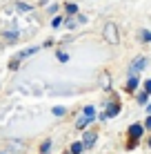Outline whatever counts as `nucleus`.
I'll use <instances>...</instances> for the list:
<instances>
[{"mask_svg":"<svg viewBox=\"0 0 151 154\" xmlns=\"http://www.w3.org/2000/svg\"><path fill=\"white\" fill-rule=\"evenodd\" d=\"M147 58H144V56H140V58H136V60H133L131 63V65H129V69H127V74H129V76H138V72L140 69H144V65H147Z\"/></svg>","mask_w":151,"mask_h":154,"instance_id":"f257e3e1","label":"nucleus"},{"mask_svg":"<svg viewBox=\"0 0 151 154\" xmlns=\"http://www.w3.org/2000/svg\"><path fill=\"white\" fill-rule=\"evenodd\" d=\"M105 40L111 42V45H118V29H116V25H113V23H109L105 27Z\"/></svg>","mask_w":151,"mask_h":154,"instance_id":"f03ea898","label":"nucleus"},{"mask_svg":"<svg viewBox=\"0 0 151 154\" xmlns=\"http://www.w3.org/2000/svg\"><path fill=\"white\" fill-rule=\"evenodd\" d=\"M142 132H144V127H142V123H133V125H129V136H131V147L136 145V141L142 136Z\"/></svg>","mask_w":151,"mask_h":154,"instance_id":"7ed1b4c3","label":"nucleus"},{"mask_svg":"<svg viewBox=\"0 0 151 154\" xmlns=\"http://www.w3.org/2000/svg\"><path fill=\"white\" fill-rule=\"evenodd\" d=\"M36 51H38V47H29V49L20 51V54H18V56H16L13 60H11V65H9V67H16V65H18V60H25V58H29L31 54H36Z\"/></svg>","mask_w":151,"mask_h":154,"instance_id":"20e7f679","label":"nucleus"},{"mask_svg":"<svg viewBox=\"0 0 151 154\" xmlns=\"http://www.w3.org/2000/svg\"><path fill=\"white\" fill-rule=\"evenodd\" d=\"M118 114H120V105L113 103V105H109V107H107V112L102 114L100 119H102V121H107V119H113V116H118Z\"/></svg>","mask_w":151,"mask_h":154,"instance_id":"39448f33","label":"nucleus"},{"mask_svg":"<svg viewBox=\"0 0 151 154\" xmlns=\"http://www.w3.org/2000/svg\"><path fill=\"white\" fill-rule=\"evenodd\" d=\"M93 143H96V134H93V132H87L85 139H82V147H91Z\"/></svg>","mask_w":151,"mask_h":154,"instance_id":"423d86ee","label":"nucleus"},{"mask_svg":"<svg viewBox=\"0 0 151 154\" xmlns=\"http://www.w3.org/2000/svg\"><path fill=\"white\" fill-rule=\"evenodd\" d=\"M138 87V76H129L127 78V92H136Z\"/></svg>","mask_w":151,"mask_h":154,"instance_id":"0eeeda50","label":"nucleus"},{"mask_svg":"<svg viewBox=\"0 0 151 154\" xmlns=\"http://www.w3.org/2000/svg\"><path fill=\"white\" fill-rule=\"evenodd\" d=\"M89 121H91V119H87V116H82V119H80V121H78V123H76V127H78V130H85V127L89 125Z\"/></svg>","mask_w":151,"mask_h":154,"instance_id":"6e6552de","label":"nucleus"},{"mask_svg":"<svg viewBox=\"0 0 151 154\" xmlns=\"http://www.w3.org/2000/svg\"><path fill=\"white\" fill-rule=\"evenodd\" d=\"M82 150H85V147H82V143H74V145H71V152H69V154H80Z\"/></svg>","mask_w":151,"mask_h":154,"instance_id":"1a4fd4ad","label":"nucleus"},{"mask_svg":"<svg viewBox=\"0 0 151 154\" xmlns=\"http://www.w3.org/2000/svg\"><path fill=\"white\" fill-rule=\"evenodd\" d=\"M85 116H87V119H91V121H93V116H96V109H93L91 105H89V107H85Z\"/></svg>","mask_w":151,"mask_h":154,"instance_id":"9d476101","label":"nucleus"},{"mask_svg":"<svg viewBox=\"0 0 151 154\" xmlns=\"http://www.w3.org/2000/svg\"><path fill=\"white\" fill-rule=\"evenodd\" d=\"M56 56H58V60H60V63H67V60H69V54H67V51H58Z\"/></svg>","mask_w":151,"mask_h":154,"instance_id":"9b49d317","label":"nucleus"},{"mask_svg":"<svg viewBox=\"0 0 151 154\" xmlns=\"http://www.w3.org/2000/svg\"><path fill=\"white\" fill-rule=\"evenodd\" d=\"M49 150H51V141H45V143H42V147H40V152H42V154H47Z\"/></svg>","mask_w":151,"mask_h":154,"instance_id":"f8f14e48","label":"nucleus"},{"mask_svg":"<svg viewBox=\"0 0 151 154\" xmlns=\"http://www.w3.org/2000/svg\"><path fill=\"white\" fill-rule=\"evenodd\" d=\"M60 25H62V18H60V16H56V18L51 20V27L56 29V27H60Z\"/></svg>","mask_w":151,"mask_h":154,"instance_id":"ddd939ff","label":"nucleus"},{"mask_svg":"<svg viewBox=\"0 0 151 154\" xmlns=\"http://www.w3.org/2000/svg\"><path fill=\"white\" fill-rule=\"evenodd\" d=\"M2 36H7V40H9V42H13L18 34H16V31H7V34H2Z\"/></svg>","mask_w":151,"mask_h":154,"instance_id":"4468645a","label":"nucleus"},{"mask_svg":"<svg viewBox=\"0 0 151 154\" xmlns=\"http://www.w3.org/2000/svg\"><path fill=\"white\" fill-rule=\"evenodd\" d=\"M67 14H78V5H67Z\"/></svg>","mask_w":151,"mask_h":154,"instance_id":"2eb2a0df","label":"nucleus"},{"mask_svg":"<svg viewBox=\"0 0 151 154\" xmlns=\"http://www.w3.org/2000/svg\"><path fill=\"white\" fill-rule=\"evenodd\" d=\"M54 114L56 116H62V114H65V107H60V105H58V107H54Z\"/></svg>","mask_w":151,"mask_h":154,"instance_id":"dca6fc26","label":"nucleus"},{"mask_svg":"<svg viewBox=\"0 0 151 154\" xmlns=\"http://www.w3.org/2000/svg\"><path fill=\"white\" fill-rule=\"evenodd\" d=\"M147 98H149V94H144V92H142V94H140V96H138V100H140V103H142V105L147 103Z\"/></svg>","mask_w":151,"mask_h":154,"instance_id":"f3484780","label":"nucleus"},{"mask_svg":"<svg viewBox=\"0 0 151 154\" xmlns=\"http://www.w3.org/2000/svg\"><path fill=\"white\" fill-rule=\"evenodd\" d=\"M142 40H147V42H151V31H142Z\"/></svg>","mask_w":151,"mask_h":154,"instance_id":"a211bd4d","label":"nucleus"},{"mask_svg":"<svg viewBox=\"0 0 151 154\" xmlns=\"http://www.w3.org/2000/svg\"><path fill=\"white\" fill-rule=\"evenodd\" d=\"M144 94H151V81L144 83Z\"/></svg>","mask_w":151,"mask_h":154,"instance_id":"6ab92c4d","label":"nucleus"},{"mask_svg":"<svg viewBox=\"0 0 151 154\" xmlns=\"http://www.w3.org/2000/svg\"><path fill=\"white\" fill-rule=\"evenodd\" d=\"M18 9H20V11H29L31 7H29V5H18Z\"/></svg>","mask_w":151,"mask_h":154,"instance_id":"aec40b11","label":"nucleus"},{"mask_svg":"<svg viewBox=\"0 0 151 154\" xmlns=\"http://www.w3.org/2000/svg\"><path fill=\"white\" fill-rule=\"evenodd\" d=\"M142 127H151V116H147V121H144V125Z\"/></svg>","mask_w":151,"mask_h":154,"instance_id":"412c9836","label":"nucleus"},{"mask_svg":"<svg viewBox=\"0 0 151 154\" xmlns=\"http://www.w3.org/2000/svg\"><path fill=\"white\" fill-rule=\"evenodd\" d=\"M147 112L151 114V103H147Z\"/></svg>","mask_w":151,"mask_h":154,"instance_id":"4be33fe9","label":"nucleus"},{"mask_svg":"<svg viewBox=\"0 0 151 154\" xmlns=\"http://www.w3.org/2000/svg\"><path fill=\"white\" fill-rule=\"evenodd\" d=\"M149 147H151V139H149Z\"/></svg>","mask_w":151,"mask_h":154,"instance_id":"5701e85b","label":"nucleus"}]
</instances>
